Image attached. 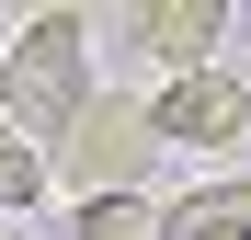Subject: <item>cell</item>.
Returning <instances> with one entry per match:
<instances>
[{"instance_id":"1","label":"cell","mask_w":251,"mask_h":240,"mask_svg":"<svg viewBox=\"0 0 251 240\" xmlns=\"http://www.w3.org/2000/svg\"><path fill=\"white\" fill-rule=\"evenodd\" d=\"M92 103V23L80 12H34L12 46H0V126H12L34 160H57V137Z\"/></svg>"},{"instance_id":"2","label":"cell","mask_w":251,"mask_h":240,"mask_svg":"<svg viewBox=\"0 0 251 240\" xmlns=\"http://www.w3.org/2000/svg\"><path fill=\"white\" fill-rule=\"evenodd\" d=\"M149 103H126V92H92L80 103V126L57 137V160H46V194H69V206H103V194H137V172H149Z\"/></svg>"},{"instance_id":"3","label":"cell","mask_w":251,"mask_h":240,"mask_svg":"<svg viewBox=\"0 0 251 240\" xmlns=\"http://www.w3.org/2000/svg\"><path fill=\"white\" fill-rule=\"evenodd\" d=\"M149 137L160 149H228V137H251V80H228V57L160 80L149 92Z\"/></svg>"},{"instance_id":"4","label":"cell","mask_w":251,"mask_h":240,"mask_svg":"<svg viewBox=\"0 0 251 240\" xmlns=\"http://www.w3.org/2000/svg\"><path fill=\"white\" fill-rule=\"evenodd\" d=\"M126 46H149L160 69H217V46H228V0H137L126 12Z\"/></svg>"},{"instance_id":"5","label":"cell","mask_w":251,"mask_h":240,"mask_svg":"<svg viewBox=\"0 0 251 240\" xmlns=\"http://www.w3.org/2000/svg\"><path fill=\"white\" fill-rule=\"evenodd\" d=\"M160 240H251V172H217L160 206Z\"/></svg>"},{"instance_id":"6","label":"cell","mask_w":251,"mask_h":240,"mask_svg":"<svg viewBox=\"0 0 251 240\" xmlns=\"http://www.w3.org/2000/svg\"><path fill=\"white\" fill-rule=\"evenodd\" d=\"M69 240H160V206L149 194H103V206H80Z\"/></svg>"},{"instance_id":"7","label":"cell","mask_w":251,"mask_h":240,"mask_svg":"<svg viewBox=\"0 0 251 240\" xmlns=\"http://www.w3.org/2000/svg\"><path fill=\"white\" fill-rule=\"evenodd\" d=\"M34 194H46V160H34L12 126H0V206H34Z\"/></svg>"}]
</instances>
